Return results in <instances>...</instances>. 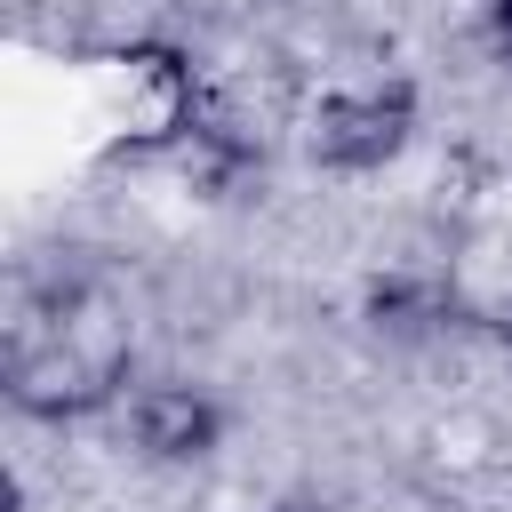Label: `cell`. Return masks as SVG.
I'll use <instances>...</instances> for the list:
<instances>
[{
  "mask_svg": "<svg viewBox=\"0 0 512 512\" xmlns=\"http://www.w3.org/2000/svg\"><path fill=\"white\" fill-rule=\"evenodd\" d=\"M112 376H120V344H88L80 320L40 328V336H24L8 352V392L32 416H80V408H96L112 392Z\"/></svg>",
  "mask_w": 512,
  "mask_h": 512,
  "instance_id": "obj_1",
  "label": "cell"
},
{
  "mask_svg": "<svg viewBox=\"0 0 512 512\" xmlns=\"http://www.w3.org/2000/svg\"><path fill=\"white\" fill-rule=\"evenodd\" d=\"M416 128V88L408 80H384V88H344V96H320L304 112V152L320 168H384Z\"/></svg>",
  "mask_w": 512,
  "mask_h": 512,
  "instance_id": "obj_2",
  "label": "cell"
},
{
  "mask_svg": "<svg viewBox=\"0 0 512 512\" xmlns=\"http://www.w3.org/2000/svg\"><path fill=\"white\" fill-rule=\"evenodd\" d=\"M128 432H136L144 456H160V464H192V456L216 448L224 416H216V400L192 392V384H144V392L128 400Z\"/></svg>",
  "mask_w": 512,
  "mask_h": 512,
  "instance_id": "obj_3",
  "label": "cell"
},
{
  "mask_svg": "<svg viewBox=\"0 0 512 512\" xmlns=\"http://www.w3.org/2000/svg\"><path fill=\"white\" fill-rule=\"evenodd\" d=\"M488 32H496V48H512V0H488Z\"/></svg>",
  "mask_w": 512,
  "mask_h": 512,
  "instance_id": "obj_4",
  "label": "cell"
}]
</instances>
